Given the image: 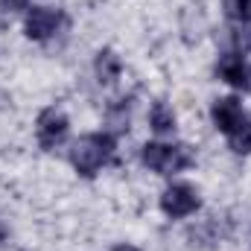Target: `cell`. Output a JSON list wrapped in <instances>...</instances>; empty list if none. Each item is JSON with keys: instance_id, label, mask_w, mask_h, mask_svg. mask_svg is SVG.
I'll list each match as a JSON object with an SVG mask.
<instances>
[{"instance_id": "obj_1", "label": "cell", "mask_w": 251, "mask_h": 251, "mask_svg": "<svg viewBox=\"0 0 251 251\" xmlns=\"http://www.w3.org/2000/svg\"><path fill=\"white\" fill-rule=\"evenodd\" d=\"M114 152V137L108 131H94V134H85L73 143L70 149V161L76 167L79 176H94Z\"/></svg>"}, {"instance_id": "obj_2", "label": "cell", "mask_w": 251, "mask_h": 251, "mask_svg": "<svg viewBox=\"0 0 251 251\" xmlns=\"http://www.w3.org/2000/svg\"><path fill=\"white\" fill-rule=\"evenodd\" d=\"M140 158L158 176H170V173L187 170L190 164H193V155H190L187 146H167V143H146L143 152H140Z\"/></svg>"}, {"instance_id": "obj_3", "label": "cell", "mask_w": 251, "mask_h": 251, "mask_svg": "<svg viewBox=\"0 0 251 251\" xmlns=\"http://www.w3.org/2000/svg\"><path fill=\"white\" fill-rule=\"evenodd\" d=\"M161 210L167 216H173V219L190 216V213L199 210V196L187 184H173V187L164 190V196H161Z\"/></svg>"}, {"instance_id": "obj_4", "label": "cell", "mask_w": 251, "mask_h": 251, "mask_svg": "<svg viewBox=\"0 0 251 251\" xmlns=\"http://www.w3.org/2000/svg\"><path fill=\"white\" fill-rule=\"evenodd\" d=\"M35 134H38V143L41 149H56L67 137V117L56 108H47L38 114V123H35Z\"/></svg>"}, {"instance_id": "obj_5", "label": "cell", "mask_w": 251, "mask_h": 251, "mask_svg": "<svg viewBox=\"0 0 251 251\" xmlns=\"http://www.w3.org/2000/svg\"><path fill=\"white\" fill-rule=\"evenodd\" d=\"M62 24V12L59 9H50V6H35L29 15H26V38L32 41H47Z\"/></svg>"}, {"instance_id": "obj_6", "label": "cell", "mask_w": 251, "mask_h": 251, "mask_svg": "<svg viewBox=\"0 0 251 251\" xmlns=\"http://www.w3.org/2000/svg\"><path fill=\"white\" fill-rule=\"evenodd\" d=\"M210 117H213V126H216L222 134H228V137L246 123V114H243V105H240L237 97H222V100H216L213 108H210Z\"/></svg>"}, {"instance_id": "obj_7", "label": "cell", "mask_w": 251, "mask_h": 251, "mask_svg": "<svg viewBox=\"0 0 251 251\" xmlns=\"http://www.w3.org/2000/svg\"><path fill=\"white\" fill-rule=\"evenodd\" d=\"M216 70H219V79L228 82L231 88H240V91H249L251 88V64L240 53L222 56V62H219Z\"/></svg>"}, {"instance_id": "obj_8", "label": "cell", "mask_w": 251, "mask_h": 251, "mask_svg": "<svg viewBox=\"0 0 251 251\" xmlns=\"http://www.w3.org/2000/svg\"><path fill=\"white\" fill-rule=\"evenodd\" d=\"M94 67H97V79H100V82H105V85H108V82H114V79L120 76V59H117L111 50H100Z\"/></svg>"}, {"instance_id": "obj_9", "label": "cell", "mask_w": 251, "mask_h": 251, "mask_svg": "<svg viewBox=\"0 0 251 251\" xmlns=\"http://www.w3.org/2000/svg\"><path fill=\"white\" fill-rule=\"evenodd\" d=\"M149 126H152L158 134L173 131V128H176V114H173V108H170L167 102H155L152 111H149Z\"/></svg>"}, {"instance_id": "obj_10", "label": "cell", "mask_w": 251, "mask_h": 251, "mask_svg": "<svg viewBox=\"0 0 251 251\" xmlns=\"http://www.w3.org/2000/svg\"><path fill=\"white\" fill-rule=\"evenodd\" d=\"M231 149L237 155H249L251 152V117H246V123L231 134Z\"/></svg>"}, {"instance_id": "obj_11", "label": "cell", "mask_w": 251, "mask_h": 251, "mask_svg": "<svg viewBox=\"0 0 251 251\" xmlns=\"http://www.w3.org/2000/svg\"><path fill=\"white\" fill-rule=\"evenodd\" d=\"M228 12H231V18H237V21H251V0H231L228 3Z\"/></svg>"}, {"instance_id": "obj_12", "label": "cell", "mask_w": 251, "mask_h": 251, "mask_svg": "<svg viewBox=\"0 0 251 251\" xmlns=\"http://www.w3.org/2000/svg\"><path fill=\"white\" fill-rule=\"evenodd\" d=\"M231 38H234V44H237V50H240V53L251 50V24H249V26H243V29H237Z\"/></svg>"}, {"instance_id": "obj_13", "label": "cell", "mask_w": 251, "mask_h": 251, "mask_svg": "<svg viewBox=\"0 0 251 251\" xmlns=\"http://www.w3.org/2000/svg\"><path fill=\"white\" fill-rule=\"evenodd\" d=\"M3 6H6L9 12H21V9L26 6V0H3Z\"/></svg>"}, {"instance_id": "obj_14", "label": "cell", "mask_w": 251, "mask_h": 251, "mask_svg": "<svg viewBox=\"0 0 251 251\" xmlns=\"http://www.w3.org/2000/svg\"><path fill=\"white\" fill-rule=\"evenodd\" d=\"M111 251H137V249H131V246H117V249H111Z\"/></svg>"}]
</instances>
